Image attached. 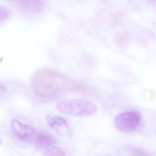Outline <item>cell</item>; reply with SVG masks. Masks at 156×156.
Here are the masks:
<instances>
[{
	"mask_svg": "<svg viewBox=\"0 0 156 156\" xmlns=\"http://www.w3.org/2000/svg\"><path fill=\"white\" fill-rule=\"evenodd\" d=\"M32 87L42 97L53 98L63 91L88 94L91 87L87 84L67 77L62 73L48 68H41L31 78Z\"/></svg>",
	"mask_w": 156,
	"mask_h": 156,
	"instance_id": "obj_1",
	"label": "cell"
},
{
	"mask_svg": "<svg viewBox=\"0 0 156 156\" xmlns=\"http://www.w3.org/2000/svg\"><path fill=\"white\" fill-rule=\"evenodd\" d=\"M9 15V11L6 8L0 7V20L1 21L7 19Z\"/></svg>",
	"mask_w": 156,
	"mask_h": 156,
	"instance_id": "obj_11",
	"label": "cell"
},
{
	"mask_svg": "<svg viewBox=\"0 0 156 156\" xmlns=\"http://www.w3.org/2000/svg\"><path fill=\"white\" fill-rule=\"evenodd\" d=\"M36 145L42 149H46L54 144L55 140L52 137L46 133H39L36 138Z\"/></svg>",
	"mask_w": 156,
	"mask_h": 156,
	"instance_id": "obj_7",
	"label": "cell"
},
{
	"mask_svg": "<svg viewBox=\"0 0 156 156\" xmlns=\"http://www.w3.org/2000/svg\"><path fill=\"white\" fill-rule=\"evenodd\" d=\"M19 9L29 13H41L45 8L44 2L40 1H23L16 3Z\"/></svg>",
	"mask_w": 156,
	"mask_h": 156,
	"instance_id": "obj_5",
	"label": "cell"
},
{
	"mask_svg": "<svg viewBox=\"0 0 156 156\" xmlns=\"http://www.w3.org/2000/svg\"><path fill=\"white\" fill-rule=\"evenodd\" d=\"M44 156H66L65 151L61 148L54 147L49 150Z\"/></svg>",
	"mask_w": 156,
	"mask_h": 156,
	"instance_id": "obj_10",
	"label": "cell"
},
{
	"mask_svg": "<svg viewBox=\"0 0 156 156\" xmlns=\"http://www.w3.org/2000/svg\"><path fill=\"white\" fill-rule=\"evenodd\" d=\"M131 39V34L129 32L121 31L115 34L113 38V41L116 46L122 48L130 42Z\"/></svg>",
	"mask_w": 156,
	"mask_h": 156,
	"instance_id": "obj_8",
	"label": "cell"
},
{
	"mask_svg": "<svg viewBox=\"0 0 156 156\" xmlns=\"http://www.w3.org/2000/svg\"><path fill=\"white\" fill-rule=\"evenodd\" d=\"M151 35L149 32H141L139 34L137 37V43L141 47H146L148 44L149 40Z\"/></svg>",
	"mask_w": 156,
	"mask_h": 156,
	"instance_id": "obj_9",
	"label": "cell"
},
{
	"mask_svg": "<svg viewBox=\"0 0 156 156\" xmlns=\"http://www.w3.org/2000/svg\"><path fill=\"white\" fill-rule=\"evenodd\" d=\"M56 108L63 114L76 116H91L97 110V108L94 103L82 99L61 101L57 103Z\"/></svg>",
	"mask_w": 156,
	"mask_h": 156,
	"instance_id": "obj_2",
	"label": "cell"
},
{
	"mask_svg": "<svg viewBox=\"0 0 156 156\" xmlns=\"http://www.w3.org/2000/svg\"><path fill=\"white\" fill-rule=\"evenodd\" d=\"M47 122L49 126L60 136H65L68 134V125L66 120L63 118L50 117L47 118Z\"/></svg>",
	"mask_w": 156,
	"mask_h": 156,
	"instance_id": "obj_6",
	"label": "cell"
},
{
	"mask_svg": "<svg viewBox=\"0 0 156 156\" xmlns=\"http://www.w3.org/2000/svg\"><path fill=\"white\" fill-rule=\"evenodd\" d=\"M130 152L133 156H148L145 152L138 149H132Z\"/></svg>",
	"mask_w": 156,
	"mask_h": 156,
	"instance_id": "obj_12",
	"label": "cell"
},
{
	"mask_svg": "<svg viewBox=\"0 0 156 156\" xmlns=\"http://www.w3.org/2000/svg\"><path fill=\"white\" fill-rule=\"evenodd\" d=\"M110 156V155H107V156Z\"/></svg>",
	"mask_w": 156,
	"mask_h": 156,
	"instance_id": "obj_13",
	"label": "cell"
},
{
	"mask_svg": "<svg viewBox=\"0 0 156 156\" xmlns=\"http://www.w3.org/2000/svg\"><path fill=\"white\" fill-rule=\"evenodd\" d=\"M141 116V113L137 110L120 113L115 117V126L118 130L122 132L134 131L139 125Z\"/></svg>",
	"mask_w": 156,
	"mask_h": 156,
	"instance_id": "obj_3",
	"label": "cell"
},
{
	"mask_svg": "<svg viewBox=\"0 0 156 156\" xmlns=\"http://www.w3.org/2000/svg\"><path fill=\"white\" fill-rule=\"evenodd\" d=\"M12 127L15 136L20 140L30 142L34 139L35 130L32 126L25 125L14 119L12 121Z\"/></svg>",
	"mask_w": 156,
	"mask_h": 156,
	"instance_id": "obj_4",
	"label": "cell"
}]
</instances>
